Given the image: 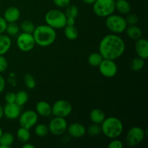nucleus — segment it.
Listing matches in <instances>:
<instances>
[{"label":"nucleus","instance_id":"nucleus-1","mask_svg":"<svg viewBox=\"0 0 148 148\" xmlns=\"http://www.w3.org/2000/svg\"><path fill=\"white\" fill-rule=\"evenodd\" d=\"M126 49L124 40L118 34L111 33L101 39L98 46L99 53L103 59L114 60L124 54Z\"/></svg>","mask_w":148,"mask_h":148},{"label":"nucleus","instance_id":"nucleus-2","mask_svg":"<svg viewBox=\"0 0 148 148\" xmlns=\"http://www.w3.org/2000/svg\"><path fill=\"white\" fill-rule=\"evenodd\" d=\"M33 36L36 45L41 47H48L56 40V32L54 28L47 24L39 25L36 26Z\"/></svg>","mask_w":148,"mask_h":148},{"label":"nucleus","instance_id":"nucleus-3","mask_svg":"<svg viewBox=\"0 0 148 148\" xmlns=\"http://www.w3.org/2000/svg\"><path fill=\"white\" fill-rule=\"evenodd\" d=\"M101 132L108 139L119 138L124 131V125L121 120L115 116L106 118L101 123Z\"/></svg>","mask_w":148,"mask_h":148},{"label":"nucleus","instance_id":"nucleus-4","mask_svg":"<svg viewBox=\"0 0 148 148\" xmlns=\"http://www.w3.org/2000/svg\"><path fill=\"white\" fill-rule=\"evenodd\" d=\"M45 21L48 25L57 29L64 28L66 25V16L64 12L60 10H51L44 17Z\"/></svg>","mask_w":148,"mask_h":148},{"label":"nucleus","instance_id":"nucleus-5","mask_svg":"<svg viewBox=\"0 0 148 148\" xmlns=\"http://www.w3.org/2000/svg\"><path fill=\"white\" fill-rule=\"evenodd\" d=\"M106 18V26L111 33L119 35L125 32L128 25L125 17L119 14H112Z\"/></svg>","mask_w":148,"mask_h":148},{"label":"nucleus","instance_id":"nucleus-6","mask_svg":"<svg viewBox=\"0 0 148 148\" xmlns=\"http://www.w3.org/2000/svg\"><path fill=\"white\" fill-rule=\"evenodd\" d=\"M92 11L99 17H107L115 12V0H95Z\"/></svg>","mask_w":148,"mask_h":148},{"label":"nucleus","instance_id":"nucleus-7","mask_svg":"<svg viewBox=\"0 0 148 148\" xmlns=\"http://www.w3.org/2000/svg\"><path fill=\"white\" fill-rule=\"evenodd\" d=\"M72 106L66 100L60 99L53 103L51 106V114L54 116L66 118L72 112Z\"/></svg>","mask_w":148,"mask_h":148},{"label":"nucleus","instance_id":"nucleus-8","mask_svg":"<svg viewBox=\"0 0 148 148\" xmlns=\"http://www.w3.org/2000/svg\"><path fill=\"white\" fill-rule=\"evenodd\" d=\"M145 131L140 127H133L129 130L126 136V142L130 147H135L144 140Z\"/></svg>","mask_w":148,"mask_h":148},{"label":"nucleus","instance_id":"nucleus-9","mask_svg":"<svg viewBox=\"0 0 148 148\" xmlns=\"http://www.w3.org/2000/svg\"><path fill=\"white\" fill-rule=\"evenodd\" d=\"M16 43L19 50L23 52L30 51L34 49L36 45L33 34L23 32L17 36Z\"/></svg>","mask_w":148,"mask_h":148},{"label":"nucleus","instance_id":"nucleus-10","mask_svg":"<svg viewBox=\"0 0 148 148\" xmlns=\"http://www.w3.org/2000/svg\"><path fill=\"white\" fill-rule=\"evenodd\" d=\"M18 119L20 127L30 130L38 123V114L36 113V111L26 110L23 112H21Z\"/></svg>","mask_w":148,"mask_h":148},{"label":"nucleus","instance_id":"nucleus-11","mask_svg":"<svg viewBox=\"0 0 148 148\" xmlns=\"http://www.w3.org/2000/svg\"><path fill=\"white\" fill-rule=\"evenodd\" d=\"M48 127L49 132L51 133L53 135L60 136L66 132L68 123L65 118L55 116L51 120Z\"/></svg>","mask_w":148,"mask_h":148},{"label":"nucleus","instance_id":"nucleus-12","mask_svg":"<svg viewBox=\"0 0 148 148\" xmlns=\"http://www.w3.org/2000/svg\"><path fill=\"white\" fill-rule=\"evenodd\" d=\"M101 75L106 78H112L118 72V66L114 60L103 59L98 66Z\"/></svg>","mask_w":148,"mask_h":148},{"label":"nucleus","instance_id":"nucleus-13","mask_svg":"<svg viewBox=\"0 0 148 148\" xmlns=\"http://www.w3.org/2000/svg\"><path fill=\"white\" fill-rule=\"evenodd\" d=\"M3 114L4 116L7 119H17L21 114V106L16 103H7L3 107Z\"/></svg>","mask_w":148,"mask_h":148},{"label":"nucleus","instance_id":"nucleus-14","mask_svg":"<svg viewBox=\"0 0 148 148\" xmlns=\"http://www.w3.org/2000/svg\"><path fill=\"white\" fill-rule=\"evenodd\" d=\"M68 134L74 138H82L86 134V128L82 124L79 122H74L68 125Z\"/></svg>","mask_w":148,"mask_h":148},{"label":"nucleus","instance_id":"nucleus-15","mask_svg":"<svg viewBox=\"0 0 148 148\" xmlns=\"http://www.w3.org/2000/svg\"><path fill=\"white\" fill-rule=\"evenodd\" d=\"M135 51L138 57L142 59H146L148 58V41L147 39L140 38L135 40V45H134Z\"/></svg>","mask_w":148,"mask_h":148},{"label":"nucleus","instance_id":"nucleus-16","mask_svg":"<svg viewBox=\"0 0 148 148\" xmlns=\"http://www.w3.org/2000/svg\"><path fill=\"white\" fill-rule=\"evenodd\" d=\"M20 10L17 7H10L5 10L3 17L7 23H16L20 19Z\"/></svg>","mask_w":148,"mask_h":148},{"label":"nucleus","instance_id":"nucleus-17","mask_svg":"<svg viewBox=\"0 0 148 148\" xmlns=\"http://www.w3.org/2000/svg\"><path fill=\"white\" fill-rule=\"evenodd\" d=\"M36 111L38 116L48 117L51 115V105L47 101H40L36 103Z\"/></svg>","mask_w":148,"mask_h":148},{"label":"nucleus","instance_id":"nucleus-18","mask_svg":"<svg viewBox=\"0 0 148 148\" xmlns=\"http://www.w3.org/2000/svg\"><path fill=\"white\" fill-rule=\"evenodd\" d=\"M132 7L127 0H116L115 10L122 15H127L131 12Z\"/></svg>","mask_w":148,"mask_h":148},{"label":"nucleus","instance_id":"nucleus-19","mask_svg":"<svg viewBox=\"0 0 148 148\" xmlns=\"http://www.w3.org/2000/svg\"><path fill=\"white\" fill-rule=\"evenodd\" d=\"M12 44V42L8 35L0 34V55L7 53L11 49Z\"/></svg>","mask_w":148,"mask_h":148},{"label":"nucleus","instance_id":"nucleus-20","mask_svg":"<svg viewBox=\"0 0 148 148\" xmlns=\"http://www.w3.org/2000/svg\"><path fill=\"white\" fill-rule=\"evenodd\" d=\"M125 31L127 36L132 40H137V39L143 37V31H142L141 28L136 25H127Z\"/></svg>","mask_w":148,"mask_h":148},{"label":"nucleus","instance_id":"nucleus-21","mask_svg":"<svg viewBox=\"0 0 148 148\" xmlns=\"http://www.w3.org/2000/svg\"><path fill=\"white\" fill-rule=\"evenodd\" d=\"M90 119L93 124H101L106 119L105 113L100 108H94L90 113Z\"/></svg>","mask_w":148,"mask_h":148},{"label":"nucleus","instance_id":"nucleus-22","mask_svg":"<svg viewBox=\"0 0 148 148\" xmlns=\"http://www.w3.org/2000/svg\"><path fill=\"white\" fill-rule=\"evenodd\" d=\"M14 137L10 132H3L0 137V148H10L14 143Z\"/></svg>","mask_w":148,"mask_h":148},{"label":"nucleus","instance_id":"nucleus-23","mask_svg":"<svg viewBox=\"0 0 148 148\" xmlns=\"http://www.w3.org/2000/svg\"><path fill=\"white\" fill-rule=\"evenodd\" d=\"M64 33L68 40H75L79 36V31L75 25H66L64 27Z\"/></svg>","mask_w":148,"mask_h":148},{"label":"nucleus","instance_id":"nucleus-24","mask_svg":"<svg viewBox=\"0 0 148 148\" xmlns=\"http://www.w3.org/2000/svg\"><path fill=\"white\" fill-rule=\"evenodd\" d=\"M29 130H28V129L20 127L17 130V134H16L17 140L23 143L29 142V140H30V137H31V134H30Z\"/></svg>","mask_w":148,"mask_h":148},{"label":"nucleus","instance_id":"nucleus-25","mask_svg":"<svg viewBox=\"0 0 148 148\" xmlns=\"http://www.w3.org/2000/svg\"><path fill=\"white\" fill-rule=\"evenodd\" d=\"M103 59V57L99 52H93L90 53L88 58V62L90 66L98 67Z\"/></svg>","mask_w":148,"mask_h":148},{"label":"nucleus","instance_id":"nucleus-26","mask_svg":"<svg viewBox=\"0 0 148 148\" xmlns=\"http://www.w3.org/2000/svg\"><path fill=\"white\" fill-rule=\"evenodd\" d=\"M145 59L140 57L134 58L130 63V68L134 72H139L142 70L145 66Z\"/></svg>","mask_w":148,"mask_h":148},{"label":"nucleus","instance_id":"nucleus-27","mask_svg":"<svg viewBox=\"0 0 148 148\" xmlns=\"http://www.w3.org/2000/svg\"><path fill=\"white\" fill-rule=\"evenodd\" d=\"M34 132L38 137H44L49 133V127L45 124H36Z\"/></svg>","mask_w":148,"mask_h":148},{"label":"nucleus","instance_id":"nucleus-28","mask_svg":"<svg viewBox=\"0 0 148 148\" xmlns=\"http://www.w3.org/2000/svg\"><path fill=\"white\" fill-rule=\"evenodd\" d=\"M20 28L21 29V30L23 33L33 34V31H34L35 28H36V25L30 20H23L21 23V24H20Z\"/></svg>","mask_w":148,"mask_h":148},{"label":"nucleus","instance_id":"nucleus-29","mask_svg":"<svg viewBox=\"0 0 148 148\" xmlns=\"http://www.w3.org/2000/svg\"><path fill=\"white\" fill-rule=\"evenodd\" d=\"M28 101V94L25 90H20L16 93L15 103L20 106H23Z\"/></svg>","mask_w":148,"mask_h":148},{"label":"nucleus","instance_id":"nucleus-30","mask_svg":"<svg viewBox=\"0 0 148 148\" xmlns=\"http://www.w3.org/2000/svg\"><path fill=\"white\" fill-rule=\"evenodd\" d=\"M64 13L66 17H72L76 19L79 14V10L76 5L69 4L67 7H65Z\"/></svg>","mask_w":148,"mask_h":148},{"label":"nucleus","instance_id":"nucleus-31","mask_svg":"<svg viewBox=\"0 0 148 148\" xmlns=\"http://www.w3.org/2000/svg\"><path fill=\"white\" fill-rule=\"evenodd\" d=\"M20 26L16 23H7V27H6L5 32L8 36H17L20 32Z\"/></svg>","mask_w":148,"mask_h":148},{"label":"nucleus","instance_id":"nucleus-32","mask_svg":"<svg viewBox=\"0 0 148 148\" xmlns=\"http://www.w3.org/2000/svg\"><path fill=\"white\" fill-rule=\"evenodd\" d=\"M86 133L90 137H96L101 133V124H93L89 126L88 129H86Z\"/></svg>","mask_w":148,"mask_h":148},{"label":"nucleus","instance_id":"nucleus-33","mask_svg":"<svg viewBox=\"0 0 148 148\" xmlns=\"http://www.w3.org/2000/svg\"><path fill=\"white\" fill-rule=\"evenodd\" d=\"M24 83L29 90L34 89L36 86V79L30 73H27L24 75Z\"/></svg>","mask_w":148,"mask_h":148},{"label":"nucleus","instance_id":"nucleus-34","mask_svg":"<svg viewBox=\"0 0 148 148\" xmlns=\"http://www.w3.org/2000/svg\"><path fill=\"white\" fill-rule=\"evenodd\" d=\"M127 15V17L125 19L128 25H133L137 24L139 18L135 14H132V13L130 12Z\"/></svg>","mask_w":148,"mask_h":148},{"label":"nucleus","instance_id":"nucleus-35","mask_svg":"<svg viewBox=\"0 0 148 148\" xmlns=\"http://www.w3.org/2000/svg\"><path fill=\"white\" fill-rule=\"evenodd\" d=\"M123 147H124L123 143L118 138L112 139L108 145V148H123Z\"/></svg>","mask_w":148,"mask_h":148},{"label":"nucleus","instance_id":"nucleus-36","mask_svg":"<svg viewBox=\"0 0 148 148\" xmlns=\"http://www.w3.org/2000/svg\"><path fill=\"white\" fill-rule=\"evenodd\" d=\"M8 67V62L7 59L4 56V55H0V73L5 72Z\"/></svg>","mask_w":148,"mask_h":148},{"label":"nucleus","instance_id":"nucleus-37","mask_svg":"<svg viewBox=\"0 0 148 148\" xmlns=\"http://www.w3.org/2000/svg\"><path fill=\"white\" fill-rule=\"evenodd\" d=\"M4 100H5L7 103H15L16 101V93L14 92H8L4 96Z\"/></svg>","mask_w":148,"mask_h":148},{"label":"nucleus","instance_id":"nucleus-38","mask_svg":"<svg viewBox=\"0 0 148 148\" xmlns=\"http://www.w3.org/2000/svg\"><path fill=\"white\" fill-rule=\"evenodd\" d=\"M53 2L59 8H65L70 4L71 0H53Z\"/></svg>","mask_w":148,"mask_h":148},{"label":"nucleus","instance_id":"nucleus-39","mask_svg":"<svg viewBox=\"0 0 148 148\" xmlns=\"http://www.w3.org/2000/svg\"><path fill=\"white\" fill-rule=\"evenodd\" d=\"M7 23L4 17L0 16V34H2L5 32L6 27H7Z\"/></svg>","mask_w":148,"mask_h":148},{"label":"nucleus","instance_id":"nucleus-40","mask_svg":"<svg viewBox=\"0 0 148 148\" xmlns=\"http://www.w3.org/2000/svg\"><path fill=\"white\" fill-rule=\"evenodd\" d=\"M5 87H6L5 79H4V77L0 74V93H1V92L4 90Z\"/></svg>","mask_w":148,"mask_h":148},{"label":"nucleus","instance_id":"nucleus-41","mask_svg":"<svg viewBox=\"0 0 148 148\" xmlns=\"http://www.w3.org/2000/svg\"><path fill=\"white\" fill-rule=\"evenodd\" d=\"M75 18L72 17H66V25H75Z\"/></svg>","mask_w":148,"mask_h":148},{"label":"nucleus","instance_id":"nucleus-42","mask_svg":"<svg viewBox=\"0 0 148 148\" xmlns=\"http://www.w3.org/2000/svg\"><path fill=\"white\" fill-rule=\"evenodd\" d=\"M22 147L23 148H35V145H33V144H31V143H29L28 142L27 143H23V145L22 146Z\"/></svg>","mask_w":148,"mask_h":148},{"label":"nucleus","instance_id":"nucleus-43","mask_svg":"<svg viewBox=\"0 0 148 148\" xmlns=\"http://www.w3.org/2000/svg\"><path fill=\"white\" fill-rule=\"evenodd\" d=\"M84 3L87 4H92L95 1V0H82Z\"/></svg>","mask_w":148,"mask_h":148},{"label":"nucleus","instance_id":"nucleus-44","mask_svg":"<svg viewBox=\"0 0 148 148\" xmlns=\"http://www.w3.org/2000/svg\"><path fill=\"white\" fill-rule=\"evenodd\" d=\"M3 116H4V114H3V106L0 104V120L2 119Z\"/></svg>","mask_w":148,"mask_h":148},{"label":"nucleus","instance_id":"nucleus-45","mask_svg":"<svg viewBox=\"0 0 148 148\" xmlns=\"http://www.w3.org/2000/svg\"><path fill=\"white\" fill-rule=\"evenodd\" d=\"M3 132H3V130L1 128V127H0V137H1V135H2Z\"/></svg>","mask_w":148,"mask_h":148},{"label":"nucleus","instance_id":"nucleus-46","mask_svg":"<svg viewBox=\"0 0 148 148\" xmlns=\"http://www.w3.org/2000/svg\"><path fill=\"white\" fill-rule=\"evenodd\" d=\"M0 10H1V5H0Z\"/></svg>","mask_w":148,"mask_h":148}]
</instances>
